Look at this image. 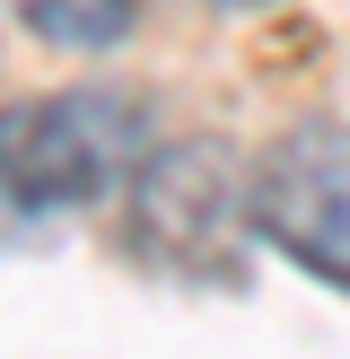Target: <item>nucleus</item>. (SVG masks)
I'll use <instances>...</instances> for the list:
<instances>
[{"mask_svg": "<svg viewBox=\"0 0 350 359\" xmlns=\"http://www.w3.org/2000/svg\"><path fill=\"white\" fill-rule=\"evenodd\" d=\"M245 210L272 255L350 290V123H324V114L289 123L245 167Z\"/></svg>", "mask_w": 350, "mask_h": 359, "instance_id": "nucleus-2", "label": "nucleus"}, {"mask_svg": "<svg viewBox=\"0 0 350 359\" xmlns=\"http://www.w3.org/2000/svg\"><path fill=\"white\" fill-rule=\"evenodd\" d=\"M245 219H254V210H245V167H227L219 140H167V149H149V167L132 175V228L175 272H202Z\"/></svg>", "mask_w": 350, "mask_h": 359, "instance_id": "nucleus-3", "label": "nucleus"}, {"mask_svg": "<svg viewBox=\"0 0 350 359\" xmlns=\"http://www.w3.org/2000/svg\"><path fill=\"white\" fill-rule=\"evenodd\" d=\"M0 9L62 53H114L140 27V0H0Z\"/></svg>", "mask_w": 350, "mask_h": 359, "instance_id": "nucleus-4", "label": "nucleus"}, {"mask_svg": "<svg viewBox=\"0 0 350 359\" xmlns=\"http://www.w3.org/2000/svg\"><path fill=\"white\" fill-rule=\"evenodd\" d=\"M219 9H254V0H219Z\"/></svg>", "mask_w": 350, "mask_h": 359, "instance_id": "nucleus-5", "label": "nucleus"}, {"mask_svg": "<svg viewBox=\"0 0 350 359\" xmlns=\"http://www.w3.org/2000/svg\"><path fill=\"white\" fill-rule=\"evenodd\" d=\"M158 123L140 88H52L0 105V245H52L70 219L132 193Z\"/></svg>", "mask_w": 350, "mask_h": 359, "instance_id": "nucleus-1", "label": "nucleus"}]
</instances>
